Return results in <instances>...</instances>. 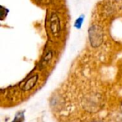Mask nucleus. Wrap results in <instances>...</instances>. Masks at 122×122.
I'll use <instances>...</instances> for the list:
<instances>
[{
	"label": "nucleus",
	"instance_id": "20e7f679",
	"mask_svg": "<svg viewBox=\"0 0 122 122\" xmlns=\"http://www.w3.org/2000/svg\"><path fill=\"white\" fill-rule=\"evenodd\" d=\"M51 57H52V54H51V52L47 53V54H46V55L44 56V58L42 59V61H41V66H46V65L49 62V61L51 60Z\"/></svg>",
	"mask_w": 122,
	"mask_h": 122
},
{
	"label": "nucleus",
	"instance_id": "39448f33",
	"mask_svg": "<svg viewBox=\"0 0 122 122\" xmlns=\"http://www.w3.org/2000/svg\"><path fill=\"white\" fill-rule=\"evenodd\" d=\"M84 16L83 15L80 16L76 20V22L74 24V26L76 28V29H81V25L83 24V21H84Z\"/></svg>",
	"mask_w": 122,
	"mask_h": 122
},
{
	"label": "nucleus",
	"instance_id": "423d86ee",
	"mask_svg": "<svg viewBox=\"0 0 122 122\" xmlns=\"http://www.w3.org/2000/svg\"><path fill=\"white\" fill-rule=\"evenodd\" d=\"M99 122V121H98V122H97H97Z\"/></svg>",
	"mask_w": 122,
	"mask_h": 122
},
{
	"label": "nucleus",
	"instance_id": "f03ea898",
	"mask_svg": "<svg viewBox=\"0 0 122 122\" xmlns=\"http://www.w3.org/2000/svg\"><path fill=\"white\" fill-rule=\"evenodd\" d=\"M84 106L86 109L91 112H95V110H98L101 107V99H99L97 96H92L87 97L85 99Z\"/></svg>",
	"mask_w": 122,
	"mask_h": 122
},
{
	"label": "nucleus",
	"instance_id": "7ed1b4c3",
	"mask_svg": "<svg viewBox=\"0 0 122 122\" xmlns=\"http://www.w3.org/2000/svg\"><path fill=\"white\" fill-rule=\"evenodd\" d=\"M38 80H39V75L34 74L33 76L28 78L26 81L21 83L19 85V87L24 92L30 91L36 85Z\"/></svg>",
	"mask_w": 122,
	"mask_h": 122
},
{
	"label": "nucleus",
	"instance_id": "f257e3e1",
	"mask_svg": "<svg viewBox=\"0 0 122 122\" xmlns=\"http://www.w3.org/2000/svg\"><path fill=\"white\" fill-rule=\"evenodd\" d=\"M89 39L91 44L94 47L99 46L103 41V32L102 29L97 26L91 27L89 30Z\"/></svg>",
	"mask_w": 122,
	"mask_h": 122
}]
</instances>
